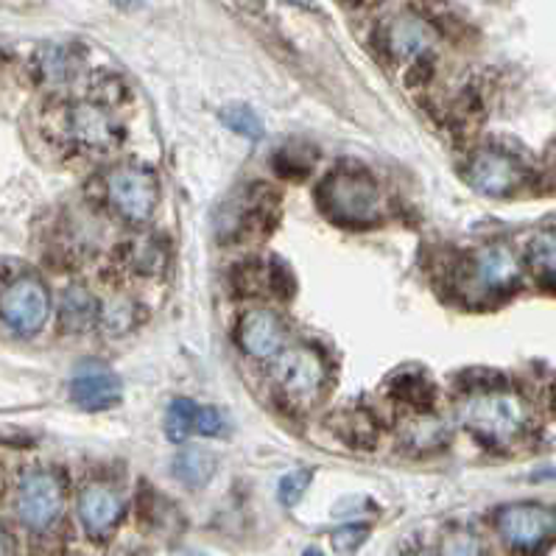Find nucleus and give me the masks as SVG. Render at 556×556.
<instances>
[{"mask_svg": "<svg viewBox=\"0 0 556 556\" xmlns=\"http://www.w3.org/2000/svg\"><path fill=\"white\" fill-rule=\"evenodd\" d=\"M458 419L486 445L506 447L526 437L531 412L529 403L515 392H478L462 403Z\"/></svg>", "mask_w": 556, "mask_h": 556, "instance_id": "obj_1", "label": "nucleus"}, {"mask_svg": "<svg viewBox=\"0 0 556 556\" xmlns=\"http://www.w3.org/2000/svg\"><path fill=\"white\" fill-rule=\"evenodd\" d=\"M321 207L341 224H369L380 213L378 185L361 170H336L321 185Z\"/></svg>", "mask_w": 556, "mask_h": 556, "instance_id": "obj_2", "label": "nucleus"}, {"mask_svg": "<svg viewBox=\"0 0 556 556\" xmlns=\"http://www.w3.org/2000/svg\"><path fill=\"white\" fill-rule=\"evenodd\" d=\"M48 314H51V296L37 277H14L0 289V319L21 336L40 333Z\"/></svg>", "mask_w": 556, "mask_h": 556, "instance_id": "obj_3", "label": "nucleus"}, {"mask_svg": "<svg viewBox=\"0 0 556 556\" xmlns=\"http://www.w3.org/2000/svg\"><path fill=\"white\" fill-rule=\"evenodd\" d=\"M106 199L126 222L143 224L149 222L160 202V182L149 168L124 165L106 177Z\"/></svg>", "mask_w": 556, "mask_h": 556, "instance_id": "obj_4", "label": "nucleus"}, {"mask_svg": "<svg viewBox=\"0 0 556 556\" xmlns=\"http://www.w3.org/2000/svg\"><path fill=\"white\" fill-rule=\"evenodd\" d=\"M14 509L21 523L34 531L51 529L65 509V486L60 476L51 470H34L17 486Z\"/></svg>", "mask_w": 556, "mask_h": 556, "instance_id": "obj_5", "label": "nucleus"}, {"mask_svg": "<svg viewBox=\"0 0 556 556\" xmlns=\"http://www.w3.org/2000/svg\"><path fill=\"white\" fill-rule=\"evenodd\" d=\"M275 361V383L282 397H289L294 406H308L319 397L328 378L319 353L311 348H291L282 350Z\"/></svg>", "mask_w": 556, "mask_h": 556, "instance_id": "obj_6", "label": "nucleus"}, {"mask_svg": "<svg viewBox=\"0 0 556 556\" xmlns=\"http://www.w3.org/2000/svg\"><path fill=\"white\" fill-rule=\"evenodd\" d=\"M467 286L472 296H501L520 282V257L509 243H486L470 257Z\"/></svg>", "mask_w": 556, "mask_h": 556, "instance_id": "obj_7", "label": "nucleus"}, {"mask_svg": "<svg viewBox=\"0 0 556 556\" xmlns=\"http://www.w3.org/2000/svg\"><path fill=\"white\" fill-rule=\"evenodd\" d=\"M495 523L511 548L531 551L556 534V511L540 504H511L497 511Z\"/></svg>", "mask_w": 556, "mask_h": 556, "instance_id": "obj_8", "label": "nucleus"}, {"mask_svg": "<svg viewBox=\"0 0 556 556\" xmlns=\"http://www.w3.org/2000/svg\"><path fill=\"white\" fill-rule=\"evenodd\" d=\"M286 339H289V330H286V321L268 308H252L241 316V325H238V344L247 355L257 361L277 358V355L286 350Z\"/></svg>", "mask_w": 556, "mask_h": 556, "instance_id": "obj_9", "label": "nucleus"}, {"mask_svg": "<svg viewBox=\"0 0 556 556\" xmlns=\"http://www.w3.org/2000/svg\"><path fill=\"white\" fill-rule=\"evenodd\" d=\"M523 165L506 151L484 149L470 163V185L484 197H509L523 185Z\"/></svg>", "mask_w": 556, "mask_h": 556, "instance_id": "obj_10", "label": "nucleus"}, {"mask_svg": "<svg viewBox=\"0 0 556 556\" xmlns=\"http://www.w3.org/2000/svg\"><path fill=\"white\" fill-rule=\"evenodd\" d=\"M67 135L87 151H110L121 143V129L101 104H76L67 112Z\"/></svg>", "mask_w": 556, "mask_h": 556, "instance_id": "obj_11", "label": "nucleus"}, {"mask_svg": "<svg viewBox=\"0 0 556 556\" xmlns=\"http://www.w3.org/2000/svg\"><path fill=\"white\" fill-rule=\"evenodd\" d=\"M124 517V497L106 484H90L79 495V520L92 536L110 534Z\"/></svg>", "mask_w": 556, "mask_h": 556, "instance_id": "obj_12", "label": "nucleus"}, {"mask_svg": "<svg viewBox=\"0 0 556 556\" xmlns=\"http://www.w3.org/2000/svg\"><path fill=\"white\" fill-rule=\"evenodd\" d=\"M73 403L85 412H104L121 400V378L106 367H87L71 380Z\"/></svg>", "mask_w": 556, "mask_h": 556, "instance_id": "obj_13", "label": "nucleus"}, {"mask_svg": "<svg viewBox=\"0 0 556 556\" xmlns=\"http://www.w3.org/2000/svg\"><path fill=\"white\" fill-rule=\"evenodd\" d=\"M433 46V31L417 14H397L387 26V48L394 60H417Z\"/></svg>", "mask_w": 556, "mask_h": 556, "instance_id": "obj_14", "label": "nucleus"}, {"mask_svg": "<svg viewBox=\"0 0 556 556\" xmlns=\"http://www.w3.org/2000/svg\"><path fill=\"white\" fill-rule=\"evenodd\" d=\"M99 319V305L87 294L85 289H67L62 296V325L65 330H76V333H85L96 325Z\"/></svg>", "mask_w": 556, "mask_h": 556, "instance_id": "obj_15", "label": "nucleus"}, {"mask_svg": "<svg viewBox=\"0 0 556 556\" xmlns=\"http://www.w3.org/2000/svg\"><path fill=\"white\" fill-rule=\"evenodd\" d=\"M216 470V458L210 456L207 451H199V447H185L177 458H174V476L188 486H204Z\"/></svg>", "mask_w": 556, "mask_h": 556, "instance_id": "obj_16", "label": "nucleus"}, {"mask_svg": "<svg viewBox=\"0 0 556 556\" xmlns=\"http://www.w3.org/2000/svg\"><path fill=\"white\" fill-rule=\"evenodd\" d=\"M529 263L534 275L545 282H556V229H545L529 243Z\"/></svg>", "mask_w": 556, "mask_h": 556, "instance_id": "obj_17", "label": "nucleus"}, {"mask_svg": "<svg viewBox=\"0 0 556 556\" xmlns=\"http://www.w3.org/2000/svg\"><path fill=\"white\" fill-rule=\"evenodd\" d=\"M197 412L199 406L193 400L179 397L168 406V414H165V433H168L170 442H185L190 433L197 431Z\"/></svg>", "mask_w": 556, "mask_h": 556, "instance_id": "obj_18", "label": "nucleus"}, {"mask_svg": "<svg viewBox=\"0 0 556 556\" xmlns=\"http://www.w3.org/2000/svg\"><path fill=\"white\" fill-rule=\"evenodd\" d=\"M129 263L135 271L157 275L165 263L163 247H160V241H154V238H138V241H131L129 247Z\"/></svg>", "mask_w": 556, "mask_h": 556, "instance_id": "obj_19", "label": "nucleus"}, {"mask_svg": "<svg viewBox=\"0 0 556 556\" xmlns=\"http://www.w3.org/2000/svg\"><path fill=\"white\" fill-rule=\"evenodd\" d=\"M222 121L232 131L243 135V138L257 140L263 135V121L257 118V112L249 110L247 104H229L227 110H222Z\"/></svg>", "mask_w": 556, "mask_h": 556, "instance_id": "obj_20", "label": "nucleus"}, {"mask_svg": "<svg viewBox=\"0 0 556 556\" xmlns=\"http://www.w3.org/2000/svg\"><path fill=\"white\" fill-rule=\"evenodd\" d=\"M442 556H484V543L476 531L458 529L442 540Z\"/></svg>", "mask_w": 556, "mask_h": 556, "instance_id": "obj_21", "label": "nucleus"}, {"mask_svg": "<svg viewBox=\"0 0 556 556\" xmlns=\"http://www.w3.org/2000/svg\"><path fill=\"white\" fill-rule=\"evenodd\" d=\"M311 478H314V472L311 470H294L282 478L280 486H277V495H280L282 504L286 506L300 504V497L305 495V490L311 486Z\"/></svg>", "mask_w": 556, "mask_h": 556, "instance_id": "obj_22", "label": "nucleus"}, {"mask_svg": "<svg viewBox=\"0 0 556 556\" xmlns=\"http://www.w3.org/2000/svg\"><path fill=\"white\" fill-rule=\"evenodd\" d=\"M408 437H412V442H417V445L433 447V445H439L442 439H445V431H442V426H439L437 419L422 417L414 422L412 431H408Z\"/></svg>", "mask_w": 556, "mask_h": 556, "instance_id": "obj_23", "label": "nucleus"}, {"mask_svg": "<svg viewBox=\"0 0 556 556\" xmlns=\"http://www.w3.org/2000/svg\"><path fill=\"white\" fill-rule=\"evenodd\" d=\"M369 534V526H341L333 534V545L341 554H353Z\"/></svg>", "mask_w": 556, "mask_h": 556, "instance_id": "obj_24", "label": "nucleus"}, {"mask_svg": "<svg viewBox=\"0 0 556 556\" xmlns=\"http://www.w3.org/2000/svg\"><path fill=\"white\" fill-rule=\"evenodd\" d=\"M224 431V417L218 408L204 406L197 412V433H204V437H218Z\"/></svg>", "mask_w": 556, "mask_h": 556, "instance_id": "obj_25", "label": "nucleus"}, {"mask_svg": "<svg viewBox=\"0 0 556 556\" xmlns=\"http://www.w3.org/2000/svg\"><path fill=\"white\" fill-rule=\"evenodd\" d=\"M71 71H73V62L67 60L65 48H51V53H48V60H46L48 76H51V79H62V76H67Z\"/></svg>", "mask_w": 556, "mask_h": 556, "instance_id": "obj_26", "label": "nucleus"}, {"mask_svg": "<svg viewBox=\"0 0 556 556\" xmlns=\"http://www.w3.org/2000/svg\"><path fill=\"white\" fill-rule=\"evenodd\" d=\"M232 3H236V7H241L243 12H252V14H257L266 9V0H232Z\"/></svg>", "mask_w": 556, "mask_h": 556, "instance_id": "obj_27", "label": "nucleus"}, {"mask_svg": "<svg viewBox=\"0 0 556 556\" xmlns=\"http://www.w3.org/2000/svg\"><path fill=\"white\" fill-rule=\"evenodd\" d=\"M0 556H14L12 536H9L3 529H0Z\"/></svg>", "mask_w": 556, "mask_h": 556, "instance_id": "obj_28", "label": "nucleus"}, {"mask_svg": "<svg viewBox=\"0 0 556 556\" xmlns=\"http://www.w3.org/2000/svg\"><path fill=\"white\" fill-rule=\"evenodd\" d=\"M289 3H294V7H302V9H316V0H289Z\"/></svg>", "mask_w": 556, "mask_h": 556, "instance_id": "obj_29", "label": "nucleus"}, {"mask_svg": "<svg viewBox=\"0 0 556 556\" xmlns=\"http://www.w3.org/2000/svg\"><path fill=\"white\" fill-rule=\"evenodd\" d=\"M305 556H321V554H319V551H314V548H311L308 554H305Z\"/></svg>", "mask_w": 556, "mask_h": 556, "instance_id": "obj_30", "label": "nucleus"}, {"mask_svg": "<svg viewBox=\"0 0 556 556\" xmlns=\"http://www.w3.org/2000/svg\"><path fill=\"white\" fill-rule=\"evenodd\" d=\"M408 556H428V554H408Z\"/></svg>", "mask_w": 556, "mask_h": 556, "instance_id": "obj_31", "label": "nucleus"}]
</instances>
